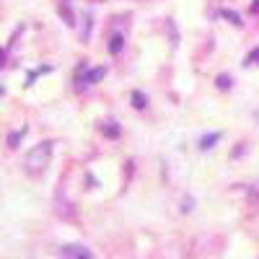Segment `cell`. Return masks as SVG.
<instances>
[{"label": "cell", "instance_id": "277c9868", "mask_svg": "<svg viewBox=\"0 0 259 259\" xmlns=\"http://www.w3.org/2000/svg\"><path fill=\"white\" fill-rule=\"evenodd\" d=\"M101 133H104V138H119V133H122V130H119V124L114 122V119H109V122H104L101 124Z\"/></svg>", "mask_w": 259, "mask_h": 259}, {"label": "cell", "instance_id": "8fae6325", "mask_svg": "<svg viewBox=\"0 0 259 259\" xmlns=\"http://www.w3.org/2000/svg\"><path fill=\"white\" fill-rule=\"evenodd\" d=\"M244 65H246V68H249V65H259V47L251 50V52L244 57Z\"/></svg>", "mask_w": 259, "mask_h": 259}, {"label": "cell", "instance_id": "52a82bcc", "mask_svg": "<svg viewBox=\"0 0 259 259\" xmlns=\"http://www.w3.org/2000/svg\"><path fill=\"white\" fill-rule=\"evenodd\" d=\"M122 47H124V39L117 34V36H112V41H109V52L112 55H119L122 52Z\"/></svg>", "mask_w": 259, "mask_h": 259}, {"label": "cell", "instance_id": "5b68a950", "mask_svg": "<svg viewBox=\"0 0 259 259\" xmlns=\"http://www.w3.org/2000/svg\"><path fill=\"white\" fill-rule=\"evenodd\" d=\"M221 140V133H210V135H205V138H200V150H207V148H212L215 143Z\"/></svg>", "mask_w": 259, "mask_h": 259}, {"label": "cell", "instance_id": "7c38bea8", "mask_svg": "<svg viewBox=\"0 0 259 259\" xmlns=\"http://www.w3.org/2000/svg\"><path fill=\"white\" fill-rule=\"evenodd\" d=\"M182 210L189 212V210H192V200H184V202H182Z\"/></svg>", "mask_w": 259, "mask_h": 259}, {"label": "cell", "instance_id": "9c48e42d", "mask_svg": "<svg viewBox=\"0 0 259 259\" xmlns=\"http://www.w3.org/2000/svg\"><path fill=\"white\" fill-rule=\"evenodd\" d=\"M223 18H228L233 26H244V21H241V16L239 13H233V11H223Z\"/></svg>", "mask_w": 259, "mask_h": 259}, {"label": "cell", "instance_id": "30bf717a", "mask_svg": "<svg viewBox=\"0 0 259 259\" xmlns=\"http://www.w3.org/2000/svg\"><path fill=\"white\" fill-rule=\"evenodd\" d=\"M215 83H218L221 91H226V89H231V85H233V78L231 75H218V80H215Z\"/></svg>", "mask_w": 259, "mask_h": 259}, {"label": "cell", "instance_id": "6da1fadb", "mask_svg": "<svg viewBox=\"0 0 259 259\" xmlns=\"http://www.w3.org/2000/svg\"><path fill=\"white\" fill-rule=\"evenodd\" d=\"M50 158H52V143L50 140L34 145L29 153H26V171H29V174H34V177L41 174V171L50 166Z\"/></svg>", "mask_w": 259, "mask_h": 259}, {"label": "cell", "instance_id": "ba28073f", "mask_svg": "<svg viewBox=\"0 0 259 259\" xmlns=\"http://www.w3.org/2000/svg\"><path fill=\"white\" fill-rule=\"evenodd\" d=\"M133 106H135V109H145V106H148V99H145L140 91H133Z\"/></svg>", "mask_w": 259, "mask_h": 259}, {"label": "cell", "instance_id": "7a4b0ae2", "mask_svg": "<svg viewBox=\"0 0 259 259\" xmlns=\"http://www.w3.org/2000/svg\"><path fill=\"white\" fill-rule=\"evenodd\" d=\"M60 259H94V254L85 249V246L70 244V246H62L60 249Z\"/></svg>", "mask_w": 259, "mask_h": 259}, {"label": "cell", "instance_id": "8992f818", "mask_svg": "<svg viewBox=\"0 0 259 259\" xmlns=\"http://www.w3.org/2000/svg\"><path fill=\"white\" fill-rule=\"evenodd\" d=\"M26 135V127H21V130H16V133H11L8 135V148H18V143H21V138Z\"/></svg>", "mask_w": 259, "mask_h": 259}, {"label": "cell", "instance_id": "3957f363", "mask_svg": "<svg viewBox=\"0 0 259 259\" xmlns=\"http://www.w3.org/2000/svg\"><path fill=\"white\" fill-rule=\"evenodd\" d=\"M106 75V68H94V70H89L83 78H80V85H94L96 80H101Z\"/></svg>", "mask_w": 259, "mask_h": 259}]
</instances>
